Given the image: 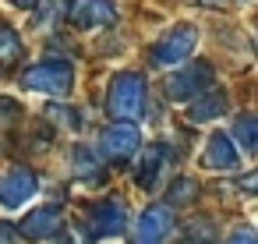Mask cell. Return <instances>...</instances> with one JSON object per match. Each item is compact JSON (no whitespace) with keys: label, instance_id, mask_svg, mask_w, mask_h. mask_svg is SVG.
<instances>
[{"label":"cell","instance_id":"obj_5","mask_svg":"<svg viewBox=\"0 0 258 244\" xmlns=\"http://www.w3.org/2000/svg\"><path fill=\"white\" fill-rule=\"evenodd\" d=\"M138 149H142V135H138V128H135L131 120H113V124L103 128V135H99V152H103L106 159L124 163V159H131Z\"/></svg>","mask_w":258,"mask_h":244},{"label":"cell","instance_id":"obj_4","mask_svg":"<svg viewBox=\"0 0 258 244\" xmlns=\"http://www.w3.org/2000/svg\"><path fill=\"white\" fill-rule=\"evenodd\" d=\"M36 191H39V177L29 166H8L0 173V205L4 209H22L25 202H32Z\"/></svg>","mask_w":258,"mask_h":244},{"label":"cell","instance_id":"obj_14","mask_svg":"<svg viewBox=\"0 0 258 244\" xmlns=\"http://www.w3.org/2000/svg\"><path fill=\"white\" fill-rule=\"evenodd\" d=\"M226 113V99L223 92H209V96H198V103L191 106V120L195 124H205V120H216Z\"/></svg>","mask_w":258,"mask_h":244},{"label":"cell","instance_id":"obj_12","mask_svg":"<svg viewBox=\"0 0 258 244\" xmlns=\"http://www.w3.org/2000/svg\"><path fill=\"white\" fill-rule=\"evenodd\" d=\"M60 230V209L57 205H43V209H32L25 219H22V233L29 240H46Z\"/></svg>","mask_w":258,"mask_h":244},{"label":"cell","instance_id":"obj_20","mask_svg":"<svg viewBox=\"0 0 258 244\" xmlns=\"http://www.w3.org/2000/svg\"><path fill=\"white\" fill-rule=\"evenodd\" d=\"M202 4H209V8H223L226 0H202Z\"/></svg>","mask_w":258,"mask_h":244},{"label":"cell","instance_id":"obj_1","mask_svg":"<svg viewBox=\"0 0 258 244\" xmlns=\"http://www.w3.org/2000/svg\"><path fill=\"white\" fill-rule=\"evenodd\" d=\"M75 85V71L68 60H39L32 64L25 75H22V89H32V92H46V96H68Z\"/></svg>","mask_w":258,"mask_h":244},{"label":"cell","instance_id":"obj_3","mask_svg":"<svg viewBox=\"0 0 258 244\" xmlns=\"http://www.w3.org/2000/svg\"><path fill=\"white\" fill-rule=\"evenodd\" d=\"M127 230V205L124 198H103L92 205L89 212V237L99 240V237H120Z\"/></svg>","mask_w":258,"mask_h":244},{"label":"cell","instance_id":"obj_17","mask_svg":"<svg viewBox=\"0 0 258 244\" xmlns=\"http://www.w3.org/2000/svg\"><path fill=\"white\" fill-rule=\"evenodd\" d=\"M226 244H254V230L251 226H240V230H233L226 237Z\"/></svg>","mask_w":258,"mask_h":244},{"label":"cell","instance_id":"obj_10","mask_svg":"<svg viewBox=\"0 0 258 244\" xmlns=\"http://www.w3.org/2000/svg\"><path fill=\"white\" fill-rule=\"evenodd\" d=\"M202 163L209 166V170H223V173H233L237 166H240V152H237V142L230 138V135H223V131H216L209 142H205V156H202Z\"/></svg>","mask_w":258,"mask_h":244},{"label":"cell","instance_id":"obj_7","mask_svg":"<svg viewBox=\"0 0 258 244\" xmlns=\"http://www.w3.org/2000/svg\"><path fill=\"white\" fill-rule=\"evenodd\" d=\"M195 25H177L166 39H159L156 43V50H152V64L156 68H177V64H184L187 57H191V50H195Z\"/></svg>","mask_w":258,"mask_h":244},{"label":"cell","instance_id":"obj_6","mask_svg":"<svg viewBox=\"0 0 258 244\" xmlns=\"http://www.w3.org/2000/svg\"><path fill=\"white\" fill-rule=\"evenodd\" d=\"M205 85H212V68H209V64L177 68V71L166 78V96H170L173 103H187V99H198Z\"/></svg>","mask_w":258,"mask_h":244},{"label":"cell","instance_id":"obj_2","mask_svg":"<svg viewBox=\"0 0 258 244\" xmlns=\"http://www.w3.org/2000/svg\"><path fill=\"white\" fill-rule=\"evenodd\" d=\"M106 110L113 113V120H131L145 110V82L131 71H120L113 82H110V99H106Z\"/></svg>","mask_w":258,"mask_h":244},{"label":"cell","instance_id":"obj_18","mask_svg":"<svg viewBox=\"0 0 258 244\" xmlns=\"http://www.w3.org/2000/svg\"><path fill=\"white\" fill-rule=\"evenodd\" d=\"M0 244H22L18 240V230L11 223H4V219H0Z\"/></svg>","mask_w":258,"mask_h":244},{"label":"cell","instance_id":"obj_9","mask_svg":"<svg viewBox=\"0 0 258 244\" xmlns=\"http://www.w3.org/2000/svg\"><path fill=\"white\" fill-rule=\"evenodd\" d=\"M170 166H173V152H170L166 145H149V149L142 152V163H138V184H142L145 191H156V188L166 180Z\"/></svg>","mask_w":258,"mask_h":244},{"label":"cell","instance_id":"obj_15","mask_svg":"<svg viewBox=\"0 0 258 244\" xmlns=\"http://www.w3.org/2000/svg\"><path fill=\"white\" fill-rule=\"evenodd\" d=\"M233 135H237V138H240V145L251 152V149L258 145V128H254V117H251V113L237 117V124H233Z\"/></svg>","mask_w":258,"mask_h":244},{"label":"cell","instance_id":"obj_8","mask_svg":"<svg viewBox=\"0 0 258 244\" xmlns=\"http://www.w3.org/2000/svg\"><path fill=\"white\" fill-rule=\"evenodd\" d=\"M170 230H173V212L166 205H149L135 223L131 244H166Z\"/></svg>","mask_w":258,"mask_h":244},{"label":"cell","instance_id":"obj_16","mask_svg":"<svg viewBox=\"0 0 258 244\" xmlns=\"http://www.w3.org/2000/svg\"><path fill=\"white\" fill-rule=\"evenodd\" d=\"M46 117H53V120H64V128H82V117L71 110V106H64V103H53V106H46Z\"/></svg>","mask_w":258,"mask_h":244},{"label":"cell","instance_id":"obj_19","mask_svg":"<svg viewBox=\"0 0 258 244\" xmlns=\"http://www.w3.org/2000/svg\"><path fill=\"white\" fill-rule=\"evenodd\" d=\"M15 8H36V0H11Z\"/></svg>","mask_w":258,"mask_h":244},{"label":"cell","instance_id":"obj_11","mask_svg":"<svg viewBox=\"0 0 258 244\" xmlns=\"http://www.w3.org/2000/svg\"><path fill=\"white\" fill-rule=\"evenodd\" d=\"M68 18L78 25V29H103L117 18L113 4H106V0H71V11Z\"/></svg>","mask_w":258,"mask_h":244},{"label":"cell","instance_id":"obj_13","mask_svg":"<svg viewBox=\"0 0 258 244\" xmlns=\"http://www.w3.org/2000/svg\"><path fill=\"white\" fill-rule=\"evenodd\" d=\"M71 170H75V177L85 180V184H103V177H106L103 159H99L92 149H85V145L75 149V156H71Z\"/></svg>","mask_w":258,"mask_h":244}]
</instances>
